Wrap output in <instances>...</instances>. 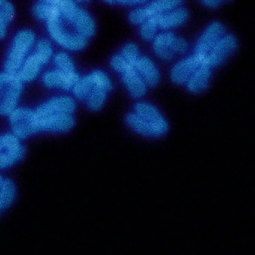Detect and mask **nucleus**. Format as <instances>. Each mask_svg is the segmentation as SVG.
Masks as SVG:
<instances>
[{
    "label": "nucleus",
    "mask_w": 255,
    "mask_h": 255,
    "mask_svg": "<svg viewBox=\"0 0 255 255\" xmlns=\"http://www.w3.org/2000/svg\"><path fill=\"white\" fill-rule=\"evenodd\" d=\"M54 68L65 72L76 71L74 62L66 52L60 51L53 55L52 58Z\"/></svg>",
    "instance_id": "393cba45"
},
{
    "label": "nucleus",
    "mask_w": 255,
    "mask_h": 255,
    "mask_svg": "<svg viewBox=\"0 0 255 255\" xmlns=\"http://www.w3.org/2000/svg\"><path fill=\"white\" fill-rule=\"evenodd\" d=\"M110 3H118L126 5H133L144 3L147 0H104Z\"/></svg>",
    "instance_id": "72a5a7b5"
},
{
    "label": "nucleus",
    "mask_w": 255,
    "mask_h": 255,
    "mask_svg": "<svg viewBox=\"0 0 255 255\" xmlns=\"http://www.w3.org/2000/svg\"><path fill=\"white\" fill-rule=\"evenodd\" d=\"M212 74V68L204 61L189 78L185 86L188 92L199 94L207 89Z\"/></svg>",
    "instance_id": "2eb2a0df"
},
{
    "label": "nucleus",
    "mask_w": 255,
    "mask_h": 255,
    "mask_svg": "<svg viewBox=\"0 0 255 255\" xmlns=\"http://www.w3.org/2000/svg\"><path fill=\"white\" fill-rule=\"evenodd\" d=\"M53 55L52 45L48 40H38L16 74L23 83L34 81Z\"/></svg>",
    "instance_id": "f257e3e1"
},
{
    "label": "nucleus",
    "mask_w": 255,
    "mask_h": 255,
    "mask_svg": "<svg viewBox=\"0 0 255 255\" xmlns=\"http://www.w3.org/2000/svg\"><path fill=\"white\" fill-rule=\"evenodd\" d=\"M46 22L50 37L63 48L78 51L86 46L87 38L79 34L60 15L47 20Z\"/></svg>",
    "instance_id": "f03ea898"
},
{
    "label": "nucleus",
    "mask_w": 255,
    "mask_h": 255,
    "mask_svg": "<svg viewBox=\"0 0 255 255\" xmlns=\"http://www.w3.org/2000/svg\"><path fill=\"white\" fill-rule=\"evenodd\" d=\"M76 3H86L90 1V0H74Z\"/></svg>",
    "instance_id": "58836bf2"
},
{
    "label": "nucleus",
    "mask_w": 255,
    "mask_h": 255,
    "mask_svg": "<svg viewBox=\"0 0 255 255\" xmlns=\"http://www.w3.org/2000/svg\"><path fill=\"white\" fill-rule=\"evenodd\" d=\"M121 81L129 95L139 99L146 93L148 87L133 67L121 74Z\"/></svg>",
    "instance_id": "dca6fc26"
},
{
    "label": "nucleus",
    "mask_w": 255,
    "mask_h": 255,
    "mask_svg": "<svg viewBox=\"0 0 255 255\" xmlns=\"http://www.w3.org/2000/svg\"><path fill=\"white\" fill-rule=\"evenodd\" d=\"M95 88L96 87L89 73H88L80 76L71 92L75 100L84 102L91 91Z\"/></svg>",
    "instance_id": "4be33fe9"
},
{
    "label": "nucleus",
    "mask_w": 255,
    "mask_h": 255,
    "mask_svg": "<svg viewBox=\"0 0 255 255\" xmlns=\"http://www.w3.org/2000/svg\"><path fill=\"white\" fill-rule=\"evenodd\" d=\"M3 211L1 207H0V215L1 214V212Z\"/></svg>",
    "instance_id": "ea45409f"
},
{
    "label": "nucleus",
    "mask_w": 255,
    "mask_h": 255,
    "mask_svg": "<svg viewBox=\"0 0 255 255\" xmlns=\"http://www.w3.org/2000/svg\"><path fill=\"white\" fill-rule=\"evenodd\" d=\"M237 45L234 35L225 34L209 51L204 61L212 69L219 67L235 51Z\"/></svg>",
    "instance_id": "6e6552de"
},
{
    "label": "nucleus",
    "mask_w": 255,
    "mask_h": 255,
    "mask_svg": "<svg viewBox=\"0 0 255 255\" xmlns=\"http://www.w3.org/2000/svg\"><path fill=\"white\" fill-rule=\"evenodd\" d=\"M14 9L7 0H0V19L8 24L13 19Z\"/></svg>",
    "instance_id": "7c9ffc66"
},
{
    "label": "nucleus",
    "mask_w": 255,
    "mask_h": 255,
    "mask_svg": "<svg viewBox=\"0 0 255 255\" xmlns=\"http://www.w3.org/2000/svg\"><path fill=\"white\" fill-rule=\"evenodd\" d=\"M7 117L11 132L20 139H26L37 133L33 109L17 107Z\"/></svg>",
    "instance_id": "39448f33"
},
{
    "label": "nucleus",
    "mask_w": 255,
    "mask_h": 255,
    "mask_svg": "<svg viewBox=\"0 0 255 255\" xmlns=\"http://www.w3.org/2000/svg\"><path fill=\"white\" fill-rule=\"evenodd\" d=\"M23 84L16 74L0 72V116H8L17 107Z\"/></svg>",
    "instance_id": "20e7f679"
},
{
    "label": "nucleus",
    "mask_w": 255,
    "mask_h": 255,
    "mask_svg": "<svg viewBox=\"0 0 255 255\" xmlns=\"http://www.w3.org/2000/svg\"><path fill=\"white\" fill-rule=\"evenodd\" d=\"M22 159L21 157L14 154L0 152V170L10 168Z\"/></svg>",
    "instance_id": "2f4dec72"
},
{
    "label": "nucleus",
    "mask_w": 255,
    "mask_h": 255,
    "mask_svg": "<svg viewBox=\"0 0 255 255\" xmlns=\"http://www.w3.org/2000/svg\"><path fill=\"white\" fill-rule=\"evenodd\" d=\"M203 61V59L193 53L181 59L172 66L170 70V80L175 85H185Z\"/></svg>",
    "instance_id": "9b49d317"
},
{
    "label": "nucleus",
    "mask_w": 255,
    "mask_h": 255,
    "mask_svg": "<svg viewBox=\"0 0 255 255\" xmlns=\"http://www.w3.org/2000/svg\"><path fill=\"white\" fill-rule=\"evenodd\" d=\"M69 23L79 34L87 38L94 34V21L90 14L82 8H79L73 18Z\"/></svg>",
    "instance_id": "6ab92c4d"
},
{
    "label": "nucleus",
    "mask_w": 255,
    "mask_h": 255,
    "mask_svg": "<svg viewBox=\"0 0 255 255\" xmlns=\"http://www.w3.org/2000/svg\"><path fill=\"white\" fill-rule=\"evenodd\" d=\"M188 15V11L180 7L157 15L158 27L163 30L177 27L187 20Z\"/></svg>",
    "instance_id": "a211bd4d"
},
{
    "label": "nucleus",
    "mask_w": 255,
    "mask_h": 255,
    "mask_svg": "<svg viewBox=\"0 0 255 255\" xmlns=\"http://www.w3.org/2000/svg\"><path fill=\"white\" fill-rule=\"evenodd\" d=\"M133 112L142 119L159 126L169 128L167 121L153 105L145 101H138L133 107Z\"/></svg>",
    "instance_id": "f3484780"
},
{
    "label": "nucleus",
    "mask_w": 255,
    "mask_h": 255,
    "mask_svg": "<svg viewBox=\"0 0 255 255\" xmlns=\"http://www.w3.org/2000/svg\"><path fill=\"white\" fill-rule=\"evenodd\" d=\"M34 121L37 133L41 132L61 133L72 129L75 124L73 115L56 114L35 117Z\"/></svg>",
    "instance_id": "0eeeda50"
},
{
    "label": "nucleus",
    "mask_w": 255,
    "mask_h": 255,
    "mask_svg": "<svg viewBox=\"0 0 255 255\" xmlns=\"http://www.w3.org/2000/svg\"><path fill=\"white\" fill-rule=\"evenodd\" d=\"M120 53L133 67L140 56L138 46L133 43L126 44L122 48Z\"/></svg>",
    "instance_id": "c85d7f7f"
},
{
    "label": "nucleus",
    "mask_w": 255,
    "mask_h": 255,
    "mask_svg": "<svg viewBox=\"0 0 255 255\" xmlns=\"http://www.w3.org/2000/svg\"></svg>",
    "instance_id": "a19ab883"
},
{
    "label": "nucleus",
    "mask_w": 255,
    "mask_h": 255,
    "mask_svg": "<svg viewBox=\"0 0 255 255\" xmlns=\"http://www.w3.org/2000/svg\"><path fill=\"white\" fill-rule=\"evenodd\" d=\"M178 37L170 31L157 34L152 40V49L156 57L165 62L172 60L177 55Z\"/></svg>",
    "instance_id": "ddd939ff"
},
{
    "label": "nucleus",
    "mask_w": 255,
    "mask_h": 255,
    "mask_svg": "<svg viewBox=\"0 0 255 255\" xmlns=\"http://www.w3.org/2000/svg\"><path fill=\"white\" fill-rule=\"evenodd\" d=\"M5 177L0 174V189L2 186Z\"/></svg>",
    "instance_id": "4c0bfd02"
},
{
    "label": "nucleus",
    "mask_w": 255,
    "mask_h": 255,
    "mask_svg": "<svg viewBox=\"0 0 255 255\" xmlns=\"http://www.w3.org/2000/svg\"><path fill=\"white\" fill-rule=\"evenodd\" d=\"M158 28L157 15L150 17L141 24L139 30L140 36L146 41L153 40L157 35Z\"/></svg>",
    "instance_id": "bb28decb"
},
{
    "label": "nucleus",
    "mask_w": 255,
    "mask_h": 255,
    "mask_svg": "<svg viewBox=\"0 0 255 255\" xmlns=\"http://www.w3.org/2000/svg\"><path fill=\"white\" fill-rule=\"evenodd\" d=\"M58 7L61 18L68 22L72 20L79 8L74 0H61Z\"/></svg>",
    "instance_id": "cd10ccee"
},
{
    "label": "nucleus",
    "mask_w": 255,
    "mask_h": 255,
    "mask_svg": "<svg viewBox=\"0 0 255 255\" xmlns=\"http://www.w3.org/2000/svg\"><path fill=\"white\" fill-rule=\"evenodd\" d=\"M183 1V0H153L143 7L148 18L180 7Z\"/></svg>",
    "instance_id": "412c9836"
},
{
    "label": "nucleus",
    "mask_w": 255,
    "mask_h": 255,
    "mask_svg": "<svg viewBox=\"0 0 255 255\" xmlns=\"http://www.w3.org/2000/svg\"><path fill=\"white\" fill-rule=\"evenodd\" d=\"M34 33L28 29L19 31L13 38L3 63V70L16 74L35 43Z\"/></svg>",
    "instance_id": "7ed1b4c3"
},
{
    "label": "nucleus",
    "mask_w": 255,
    "mask_h": 255,
    "mask_svg": "<svg viewBox=\"0 0 255 255\" xmlns=\"http://www.w3.org/2000/svg\"><path fill=\"white\" fill-rule=\"evenodd\" d=\"M133 68L148 87H155L159 83L160 73L159 68L149 57L140 55L134 64Z\"/></svg>",
    "instance_id": "4468645a"
},
{
    "label": "nucleus",
    "mask_w": 255,
    "mask_h": 255,
    "mask_svg": "<svg viewBox=\"0 0 255 255\" xmlns=\"http://www.w3.org/2000/svg\"><path fill=\"white\" fill-rule=\"evenodd\" d=\"M21 140L11 132L0 133V152L12 154L23 159L26 149Z\"/></svg>",
    "instance_id": "aec40b11"
},
{
    "label": "nucleus",
    "mask_w": 255,
    "mask_h": 255,
    "mask_svg": "<svg viewBox=\"0 0 255 255\" xmlns=\"http://www.w3.org/2000/svg\"><path fill=\"white\" fill-rule=\"evenodd\" d=\"M129 20L134 24H141L148 19L144 7H140L132 10L129 14Z\"/></svg>",
    "instance_id": "473e14b6"
},
{
    "label": "nucleus",
    "mask_w": 255,
    "mask_h": 255,
    "mask_svg": "<svg viewBox=\"0 0 255 255\" xmlns=\"http://www.w3.org/2000/svg\"><path fill=\"white\" fill-rule=\"evenodd\" d=\"M226 34V29L220 22L211 23L196 42L193 54L203 60L216 43Z\"/></svg>",
    "instance_id": "9d476101"
},
{
    "label": "nucleus",
    "mask_w": 255,
    "mask_h": 255,
    "mask_svg": "<svg viewBox=\"0 0 255 255\" xmlns=\"http://www.w3.org/2000/svg\"><path fill=\"white\" fill-rule=\"evenodd\" d=\"M8 24L0 19V39L4 38L6 34Z\"/></svg>",
    "instance_id": "c9c22d12"
},
{
    "label": "nucleus",
    "mask_w": 255,
    "mask_h": 255,
    "mask_svg": "<svg viewBox=\"0 0 255 255\" xmlns=\"http://www.w3.org/2000/svg\"><path fill=\"white\" fill-rule=\"evenodd\" d=\"M111 69L120 75L133 67L120 54L114 55L110 61Z\"/></svg>",
    "instance_id": "c756f323"
},
{
    "label": "nucleus",
    "mask_w": 255,
    "mask_h": 255,
    "mask_svg": "<svg viewBox=\"0 0 255 255\" xmlns=\"http://www.w3.org/2000/svg\"><path fill=\"white\" fill-rule=\"evenodd\" d=\"M202 2L209 8H216L221 2V0H200Z\"/></svg>",
    "instance_id": "f704fd0d"
},
{
    "label": "nucleus",
    "mask_w": 255,
    "mask_h": 255,
    "mask_svg": "<svg viewBox=\"0 0 255 255\" xmlns=\"http://www.w3.org/2000/svg\"><path fill=\"white\" fill-rule=\"evenodd\" d=\"M80 76L77 71L65 72L54 68L45 71L41 80L43 85L47 89L68 92L71 91Z\"/></svg>",
    "instance_id": "1a4fd4ad"
},
{
    "label": "nucleus",
    "mask_w": 255,
    "mask_h": 255,
    "mask_svg": "<svg viewBox=\"0 0 255 255\" xmlns=\"http://www.w3.org/2000/svg\"><path fill=\"white\" fill-rule=\"evenodd\" d=\"M125 122L135 133L146 138H159L165 135L168 130L142 119L133 111L126 115Z\"/></svg>",
    "instance_id": "f8f14e48"
},
{
    "label": "nucleus",
    "mask_w": 255,
    "mask_h": 255,
    "mask_svg": "<svg viewBox=\"0 0 255 255\" xmlns=\"http://www.w3.org/2000/svg\"><path fill=\"white\" fill-rule=\"evenodd\" d=\"M75 99L69 95H62L52 97L33 109L35 117L56 115H73L76 110Z\"/></svg>",
    "instance_id": "423d86ee"
},
{
    "label": "nucleus",
    "mask_w": 255,
    "mask_h": 255,
    "mask_svg": "<svg viewBox=\"0 0 255 255\" xmlns=\"http://www.w3.org/2000/svg\"><path fill=\"white\" fill-rule=\"evenodd\" d=\"M16 194L15 185L10 178L5 177L0 189V207L5 210L13 203Z\"/></svg>",
    "instance_id": "5701e85b"
},
{
    "label": "nucleus",
    "mask_w": 255,
    "mask_h": 255,
    "mask_svg": "<svg viewBox=\"0 0 255 255\" xmlns=\"http://www.w3.org/2000/svg\"><path fill=\"white\" fill-rule=\"evenodd\" d=\"M34 15L38 19L45 20L60 14L58 6L38 1L33 8Z\"/></svg>",
    "instance_id": "a878e982"
},
{
    "label": "nucleus",
    "mask_w": 255,
    "mask_h": 255,
    "mask_svg": "<svg viewBox=\"0 0 255 255\" xmlns=\"http://www.w3.org/2000/svg\"><path fill=\"white\" fill-rule=\"evenodd\" d=\"M60 1L61 0H39V1L56 6L58 5Z\"/></svg>",
    "instance_id": "e433bc0d"
},
{
    "label": "nucleus",
    "mask_w": 255,
    "mask_h": 255,
    "mask_svg": "<svg viewBox=\"0 0 255 255\" xmlns=\"http://www.w3.org/2000/svg\"><path fill=\"white\" fill-rule=\"evenodd\" d=\"M108 93L109 92L105 90L95 88L90 93L84 103L90 111H98L104 106Z\"/></svg>",
    "instance_id": "b1692460"
}]
</instances>
